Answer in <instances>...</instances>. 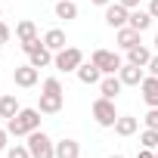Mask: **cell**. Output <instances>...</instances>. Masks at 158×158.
<instances>
[{
	"label": "cell",
	"instance_id": "2e32d148",
	"mask_svg": "<svg viewBox=\"0 0 158 158\" xmlns=\"http://www.w3.org/2000/svg\"><path fill=\"white\" fill-rule=\"evenodd\" d=\"M136 130H139V121L133 115H118V121H115V133L118 136H133Z\"/></svg>",
	"mask_w": 158,
	"mask_h": 158
},
{
	"label": "cell",
	"instance_id": "7c38bea8",
	"mask_svg": "<svg viewBox=\"0 0 158 158\" xmlns=\"http://www.w3.org/2000/svg\"><path fill=\"white\" fill-rule=\"evenodd\" d=\"M74 74H77V81H81V84H87V87H90V84H99V81H102V71H99V68H96L93 62H81V68H77Z\"/></svg>",
	"mask_w": 158,
	"mask_h": 158
},
{
	"label": "cell",
	"instance_id": "d590c367",
	"mask_svg": "<svg viewBox=\"0 0 158 158\" xmlns=\"http://www.w3.org/2000/svg\"><path fill=\"white\" fill-rule=\"evenodd\" d=\"M0 16H3V6H0Z\"/></svg>",
	"mask_w": 158,
	"mask_h": 158
},
{
	"label": "cell",
	"instance_id": "44dd1931",
	"mask_svg": "<svg viewBox=\"0 0 158 158\" xmlns=\"http://www.w3.org/2000/svg\"><path fill=\"white\" fill-rule=\"evenodd\" d=\"M44 44L53 50V53H59V50H65V31L62 28H50L47 34H44Z\"/></svg>",
	"mask_w": 158,
	"mask_h": 158
},
{
	"label": "cell",
	"instance_id": "277c9868",
	"mask_svg": "<svg viewBox=\"0 0 158 158\" xmlns=\"http://www.w3.org/2000/svg\"><path fill=\"white\" fill-rule=\"evenodd\" d=\"M93 121H96L99 127H115V121H118L115 99H106V96H99V99L93 102Z\"/></svg>",
	"mask_w": 158,
	"mask_h": 158
},
{
	"label": "cell",
	"instance_id": "4316f807",
	"mask_svg": "<svg viewBox=\"0 0 158 158\" xmlns=\"http://www.w3.org/2000/svg\"><path fill=\"white\" fill-rule=\"evenodd\" d=\"M40 44H44V40H40V37H37V40H28V44H22V50H25V53H28V56H31V53H34V50H37V47H40Z\"/></svg>",
	"mask_w": 158,
	"mask_h": 158
},
{
	"label": "cell",
	"instance_id": "7402d4cb",
	"mask_svg": "<svg viewBox=\"0 0 158 158\" xmlns=\"http://www.w3.org/2000/svg\"><path fill=\"white\" fill-rule=\"evenodd\" d=\"M56 19H65V22L77 19V3L74 0H59L56 3Z\"/></svg>",
	"mask_w": 158,
	"mask_h": 158
},
{
	"label": "cell",
	"instance_id": "9a60e30c",
	"mask_svg": "<svg viewBox=\"0 0 158 158\" xmlns=\"http://www.w3.org/2000/svg\"><path fill=\"white\" fill-rule=\"evenodd\" d=\"M53 56H56V53H53L47 44H40V47H37V50L28 56V62H31L34 68H47V65H53Z\"/></svg>",
	"mask_w": 158,
	"mask_h": 158
},
{
	"label": "cell",
	"instance_id": "d6986e66",
	"mask_svg": "<svg viewBox=\"0 0 158 158\" xmlns=\"http://www.w3.org/2000/svg\"><path fill=\"white\" fill-rule=\"evenodd\" d=\"M19 112H22V109H19V99H16L13 93H3V99H0V118L10 121V118H16Z\"/></svg>",
	"mask_w": 158,
	"mask_h": 158
},
{
	"label": "cell",
	"instance_id": "8fae6325",
	"mask_svg": "<svg viewBox=\"0 0 158 158\" xmlns=\"http://www.w3.org/2000/svg\"><path fill=\"white\" fill-rule=\"evenodd\" d=\"M121 77L118 74H102V81H99V93L106 96V99H118V93H121Z\"/></svg>",
	"mask_w": 158,
	"mask_h": 158
},
{
	"label": "cell",
	"instance_id": "ffe728a7",
	"mask_svg": "<svg viewBox=\"0 0 158 158\" xmlns=\"http://www.w3.org/2000/svg\"><path fill=\"white\" fill-rule=\"evenodd\" d=\"M16 37H19L22 44H28V40H37V25H34L31 19H22V22L16 25Z\"/></svg>",
	"mask_w": 158,
	"mask_h": 158
},
{
	"label": "cell",
	"instance_id": "cb8c5ba5",
	"mask_svg": "<svg viewBox=\"0 0 158 158\" xmlns=\"http://www.w3.org/2000/svg\"><path fill=\"white\" fill-rule=\"evenodd\" d=\"M6 158H31V152H28V143H25V146H22V143L10 146V149H6Z\"/></svg>",
	"mask_w": 158,
	"mask_h": 158
},
{
	"label": "cell",
	"instance_id": "e0dca14e",
	"mask_svg": "<svg viewBox=\"0 0 158 158\" xmlns=\"http://www.w3.org/2000/svg\"><path fill=\"white\" fill-rule=\"evenodd\" d=\"M127 62H133V65L146 68V65L152 62V50H149V47H143V44H136L133 50H127Z\"/></svg>",
	"mask_w": 158,
	"mask_h": 158
},
{
	"label": "cell",
	"instance_id": "484cf974",
	"mask_svg": "<svg viewBox=\"0 0 158 158\" xmlns=\"http://www.w3.org/2000/svg\"><path fill=\"white\" fill-rule=\"evenodd\" d=\"M10 34H13L10 25H6V22H0V44H10Z\"/></svg>",
	"mask_w": 158,
	"mask_h": 158
},
{
	"label": "cell",
	"instance_id": "836d02e7",
	"mask_svg": "<svg viewBox=\"0 0 158 158\" xmlns=\"http://www.w3.org/2000/svg\"><path fill=\"white\" fill-rule=\"evenodd\" d=\"M152 44H155V50H158V34H155V40H152Z\"/></svg>",
	"mask_w": 158,
	"mask_h": 158
},
{
	"label": "cell",
	"instance_id": "d6a6232c",
	"mask_svg": "<svg viewBox=\"0 0 158 158\" xmlns=\"http://www.w3.org/2000/svg\"><path fill=\"white\" fill-rule=\"evenodd\" d=\"M90 3H96V6H109L112 0H90Z\"/></svg>",
	"mask_w": 158,
	"mask_h": 158
},
{
	"label": "cell",
	"instance_id": "7a4b0ae2",
	"mask_svg": "<svg viewBox=\"0 0 158 158\" xmlns=\"http://www.w3.org/2000/svg\"><path fill=\"white\" fill-rule=\"evenodd\" d=\"M40 109H22L16 118H10L6 121V130H10V136H28L31 130H40Z\"/></svg>",
	"mask_w": 158,
	"mask_h": 158
},
{
	"label": "cell",
	"instance_id": "6da1fadb",
	"mask_svg": "<svg viewBox=\"0 0 158 158\" xmlns=\"http://www.w3.org/2000/svg\"><path fill=\"white\" fill-rule=\"evenodd\" d=\"M62 102H65V90H62V84H59V77H47L37 109H40L44 115H56V112H62Z\"/></svg>",
	"mask_w": 158,
	"mask_h": 158
},
{
	"label": "cell",
	"instance_id": "e575fe53",
	"mask_svg": "<svg viewBox=\"0 0 158 158\" xmlns=\"http://www.w3.org/2000/svg\"><path fill=\"white\" fill-rule=\"evenodd\" d=\"M109 158H124V155H109Z\"/></svg>",
	"mask_w": 158,
	"mask_h": 158
},
{
	"label": "cell",
	"instance_id": "52a82bcc",
	"mask_svg": "<svg viewBox=\"0 0 158 158\" xmlns=\"http://www.w3.org/2000/svg\"><path fill=\"white\" fill-rule=\"evenodd\" d=\"M127 19H130V10H127L124 3L112 0V3L106 6V25H109V28H124V25H127Z\"/></svg>",
	"mask_w": 158,
	"mask_h": 158
},
{
	"label": "cell",
	"instance_id": "30bf717a",
	"mask_svg": "<svg viewBox=\"0 0 158 158\" xmlns=\"http://www.w3.org/2000/svg\"><path fill=\"white\" fill-rule=\"evenodd\" d=\"M139 90H143V102H146L149 109H158V77H155V74H146V77H143Z\"/></svg>",
	"mask_w": 158,
	"mask_h": 158
},
{
	"label": "cell",
	"instance_id": "ba28073f",
	"mask_svg": "<svg viewBox=\"0 0 158 158\" xmlns=\"http://www.w3.org/2000/svg\"><path fill=\"white\" fill-rule=\"evenodd\" d=\"M37 77H40V68H34L31 62L13 68V81H16L19 87H34V84H37Z\"/></svg>",
	"mask_w": 158,
	"mask_h": 158
},
{
	"label": "cell",
	"instance_id": "8d00e7d4",
	"mask_svg": "<svg viewBox=\"0 0 158 158\" xmlns=\"http://www.w3.org/2000/svg\"><path fill=\"white\" fill-rule=\"evenodd\" d=\"M0 99H3V93H0Z\"/></svg>",
	"mask_w": 158,
	"mask_h": 158
},
{
	"label": "cell",
	"instance_id": "603a6c76",
	"mask_svg": "<svg viewBox=\"0 0 158 158\" xmlns=\"http://www.w3.org/2000/svg\"><path fill=\"white\" fill-rule=\"evenodd\" d=\"M139 143H143L146 149H158V130H152V127H146V130L139 133Z\"/></svg>",
	"mask_w": 158,
	"mask_h": 158
},
{
	"label": "cell",
	"instance_id": "f546056e",
	"mask_svg": "<svg viewBox=\"0 0 158 158\" xmlns=\"http://www.w3.org/2000/svg\"><path fill=\"white\" fill-rule=\"evenodd\" d=\"M6 136H10V130H6V127H0V149H6Z\"/></svg>",
	"mask_w": 158,
	"mask_h": 158
},
{
	"label": "cell",
	"instance_id": "4dcf8cb0",
	"mask_svg": "<svg viewBox=\"0 0 158 158\" xmlns=\"http://www.w3.org/2000/svg\"><path fill=\"white\" fill-rule=\"evenodd\" d=\"M149 13H152V19H158V0H149Z\"/></svg>",
	"mask_w": 158,
	"mask_h": 158
},
{
	"label": "cell",
	"instance_id": "d4e9b609",
	"mask_svg": "<svg viewBox=\"0 0 158 158\" xmlns=\"http://www.w3.org/2000/svg\"><path fill=\"white\" fill-rule=\"evenodd\" d=\"M143 121H146V127H152V130H158V109H149Z\"/></svg>",
	"mask_w": 158,
	"mask_h": 158
},
{
	"label": "cell",
	"instance_id": "f1b7e54d",
	"mask_svg": "<svg viewBox=\"0 0 158 158\" xmlns=\"http://www.w3.org/2000/svg\"><path fill=\"white\" fill-rule=\"evenodd\" d=\"M146 68H149V74H155V77H158V53H155V56H152V62H149V65H146Z\"/></svg>",
	"mask_w": 158,
	"mask_h": 158
},
{
	"label": "cell",
	"instance_id": "4fadbf2b",
	"mask_svg": "<svg viewBox=\"0 0 158 158\" xmlns=\"http://www.w3.org/2000/svg\"><path fill=\"white\" fill-rule=\"evenodd\" d=\"M127 25H130V28H136V31L143 34V31H146V28L152 25V13H149V10H139V6H136V10H130V19H127Z\"/></svg>",
	"mask_w": 158,
	"mask_h": 158
},
{
	"label": "cell",
	"instance_id": "5bb4252c",
	"mask_svg": "<svg viewBox=\"0 0 158 158\" xmlns=\"http://www.w3.org/2000/svg\"><path fill=\"white\" fill-rule=\"evenodd\" d=\"M136 44H143V40H139V31H136V28H130V25L118 28V47H121V50H133Z\"/></svg>",
	"mask_w": 158,
	"mask_h": 158
},
{
	"label": "cell",
	"instance_id": "8992f818",
	"mask_svg": "<svg viewBox=\"0 0 158 158\" xmlns=\"http://www.w3.org/2000/svg\"><path fill=\"white\" fill-rule=\"evenodd\" d=\"M90 62L102 71V74H118L121 71V56H115L112 50H93V56H90Z\"/></svg>",
	"mask_w": 158,
	"mask_h": 158
},
{
	"label": "cell",
	"instance_id": "9c48e42d",
	"mask_svg": "<svg viewBox=\"0 0 158 158\" xmlns=\"http://www.w3.org/2000/svg\"><path fill=\"white\" fill-rule=\"evenodd\" d=\"M118 77H121V84H124V87H139L146 74H143V68H139V65L124 62V65H121V71H118Z\"/></svg>",
	"mask_w": 158,
	"mask_h": 158
},
{
	"label": "cell",
	"instance_id": "1f68e13d",
	"mask_svg": "<svg viewBox=\"0 0 158 158\" xmlns=\"http://www.w3.org/2000/svg\"><path fill=\"white\" fill-rule=\"evenodd\" d=\"M118 3H124L127 10H136V6H139V0H118Z\"/></svg>",
	"mask_w": 158,
	"mask_h": 158
},
{
	"label": "cell",
	"instance_id": "83f0119b",
	"mask_svg": "<svg viewBox=\"0 0 158 158\" xmlns=\"http://www.w3.org/2000/svg\"><path fill=\"white\" fill-rule=\"evenodd\" d=\"M136 158H158V152H155V149H146V146H143V149L136 152Z\"/></svg>",
	"mask_w": 158,
	"mask_h": 158
},
{
	"label": "cell",
	"instance_id": "ac0fdd59",
	"mask_svg": "<svg viewBox=\"0 0 158 158\" xmlns=\"http://www.w3.org/2000/svg\"><path fill=\"white\" fill-rule=\"evenodd\" d=\"M56 158H81V146H77V139H59L56 143Z\"/></svg>",
	"mask_w": 158,
	"mask_h": 158
},
{
	"label": "cell",
	"instance_id": "5b68a950",
	"mask_svg": "<svg viewBox=\"0 0 158 158\" xmlns=\"http://www.w3.org/2000/svg\"><path fill=\"white\" fill-rule=\"evenodd\" d=\"M81 62H84V53L77 50V47H65V50H59V53L53 56V65H56L59 71H77Z\"/></svg>",
	"mask_w": 158,
	"mask_h": 158
},
{
	"label": "cell",
	"instance_id": "3957f363",
	"mask_svg": "<svg viewBox=\"0 0 158 158\" xmlns=\"http://www.w3.org/2000/svg\"><path fill=\"white\" fill-rule=\"evenodd\" d=\"M28 152H31V158H56V143L44 130H31L28 133Z\"/></svg>",
	"mask_w": 158,
	"mask_h": 158
}]
</instances>
